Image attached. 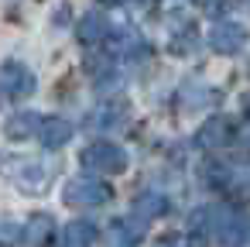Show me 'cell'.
<instances>
[{"mask_svg": "<svg viewBox=\"0 0 250 247\" xmlns=\"http://www.w3.org/2000/svg\"><path fill=\"white\" fill-rule=\"evenodd\" d=\"M79 161L93 172V175H120V172H127V151L120 148V144H113V141H93V144H86L83 148V155H79Z\"/></svg>", "mask_w": 250, "mask_h": 247, "instance_id": "cell-2", "label": "cell"}, {"mask_svg": "<svg viewBox=\"0 0 250 247\" xmlns=\"http://www.w3.org/2000/svg\"><path fill=\"white\" fill-rule=\"evenodd\" d=\"M0 93L7 100H28L35 93V72L24 62H4L0 66Z\"/></svg>", "mask_w": 250, "mask_h": 247, "instance_id": "cell-5", "label": "cell"}, {"mask_svg": "<svg viewBox=\"0 0 250 247\" xmlns=\"http://www.w3.org/2000/svg\"><path fill=\"white\" fill-rule=\"evenodd\" d=\"M24 240V226L11 223V220H0V247H18Z\"/></svg>", "mask_w": 250, "mask_h": 247, "instance_id": "cell-15", "label": "cell"}, {"mask_svg": "<svg viewBox=\"0 0 250 247\" xmlns=\"http://www.w3.org/2000/svg\"><path fill=\"white\" fill-rule=\"evenodd\" d=\"M52 233H55V223H52V216H48V213L31 216V220H28V226H24V240H28L31 247H45V244L52 240Z\"/></svg>", "mask_w": 250, "mask_h": 247, "instance_id": "cell-13", "label": "cell"}, {"mask_svg": "<svg viewBox=\"0 0 250 247\" xmlns=\"http://www.w3.org/2000/svg\"><path fill=\"white\" fill-rule=\"evenodd\" d=\"M100 4H124V0H100Z\"/></svg>", "mask_w": 250, "mask_h": 247, "instance_id": "cell-18", "label": "cell"}, {"mask_svg": "<svg viewBox=\"0 0 250 247\" xmlns=\"http://www.w3.org/2000/svg\"><path fill=\"white\" fill-rule=\"evenodd\" d=\"M35 137L42 141V148L59 151V148H65V144H69V137H72V124H69L65 117H45V120H38Z\"/></svg>", "mask_w": 250, "mask_h": 247, "instance_id": "cell-7", "label": "cell"}, {"mask_svg": "<svg viewBox=\"0 0 250 247\" xmlns=\"http://www.w3.org/2000/svg\"><path fill=\"white\" fill-rule=\"evenodd\" d=\"M7 175L24 196H42L48 189V182H52V168L45 161H38V158H14L7 165Z\"/></svg>", "mask_w": 250, "mask_h": 247, "instance_id": "cell-3", "label": "cell"}, {"mask_svg": "<svg viewBox=\"0 0 250 247\" xmlns=\"http://www.w3.org/2000/svg\"><path fill=\"white\" fill-rule=\"evenodd\" d=\"M76 38H79L83 45H100V42H106V38H110L106 18H103V14H86V18L79 21V28H76Z\"/></svg>", "mask_w": 250, "mask_h": 247, "instance_id": "cell-9", "label": "cell"}, {"mask_svg": "<svg viewBox=\"0 0 250 247\" xmlns=\"http://www.w3.org/2000/svg\"><path fill=\"white\" fill-rule=\"evenodd\" d=\"M96 244V226L89 220H72L62 230V247H93Z\"/></svg>", "mask_w": 250, "mask_h": 247, "instance_id": "cell-10", "label": "cell"}, {"mask_svg": "<svg viewBox=\"0 0 250 247\" xmlns=\"http://www.w3.org/2000/svg\"><path fill=\"white\" fill-rule=\"evenodd\" d=\"M62 199L72 209H96V206H106L113 199V189L103 179H96V175H79V179H69L65 182Z\"/></svg>", "mask_w": 250, "mask_h": 247, "instance_id": "cell-1", "label": "cell"}, {"mask_svg": "<svg viewBox=\"0 0 250 247\" xmlns=\"http://www.w3.org/2000/svg\"><path fill=\"white\" fill-rule=\"evenodd\" d=\"M209 233H216V240H219V244H226V247H240V244L250 237V220H247L240 209H223V206H212Z\"/></svg>", "mask_w": 250, "mask_h": 247, "instance_id": "cell-4", "label": "cell"}, {"mask_svg": "<svg viewBox=\"0 0 250 247\" xmlns=\"http://www.w3.org/2000/svg\"><path fill=\"white\" fill-rule=\"evenodd\" d=\"M192 247H202V244H192Z\"/></svg>", "mask_w": 250, "mask_h": 247, "instance_id": "cell-19", "label": "cell"}, {"mask_svg": "<svg viewBox=\"0 0 250 247\" xmlns=\"http://www.w3.org/2000/svg\"><path fill=\"white\" fill-rule=\"evenodd\" d=\"M236 137V127H233V120H226V117H209L202 127H199V144L202 148H226L229 141Z\"/></svg>", "mask_w": 250, "mask_h": 247, "instance_id": "cell-8", "label": "cell"}, {"mask_svg": "<svg viewBox=\"0 0 250 247\" xmlns=\"http://www.w3.org/2000/svg\"><path fill=\"white\" fill-rule=\"evenodd\" d=\"M141 237H144V220L127 216V220H117L113 223V244L117 247H137Z\"/></svg>", "mask_w": 250, "mask_h": 247, "instance_id": "cell-11", "label": "cell"}, {"mask_svg": "<svg viewBox=\"0 0 250 247\" xmlns=\"http://www.w3.org/2000/svg\"><path fill=\"white\" fill-rule=\"evenodd\" d=\"M134 209H137V216L141 220H154V216H161L165 209H168V202H165V196H158V192H147V196H137V202H134Z\"/></svg>", "mask_w": 250, "mask_h": 247, "instance_id": "cell-14", "label": "cell"}, {"mask_svg": "<svg viewBox=\"0 0 250 247\" xmlns=\"http://www.w3.org/2000/svg\"><path fill=\"white\" fill-rule=\"evenodd\" d=\"M154 247H188V244H185V237H182V233H165V237H158V240H154Z\"/></svg>", "mask_w": 250, "mask_h": 247, "instance_id": "cell-16", "label": "cell"}, {"mask_svg": "<svg viewBox=\"0 0 250 247\" xmlns=\"http://www.w3.org/2000/svg\"><path fill=\"white\" fill-rule=\"evenodd\" d=\"M243 45H247V28L236 21H219L209 31V48L219 55H236V52H243Z\"/></svg>", "mask_w": 250, "mask_h": 247, "instance_id": "cell-6", "label": "cell"}, {"mask_svg": "<svg viewBox=\"0 0 250 247\" xmlns=\"http://www.w3.org/2000/svg\"><path fill=\"white\" fill-rule=\"evenodd\" d=\"M243 117H247V120H250V96H247V100H243Z\"/></svg>", "mask_w": 250, "mask_h": 247, "instance_id": "cell-17", "label": "cell"}, {"mask_svg": "<svg viewBox=\"0 0 250 247\" xmlns=\"http://www.w3.org/2000/svg\"><path fill=\"white\" fill-rule=\"evenodd\" d=\"M7 137L11 141H28V137H35V131H38V113H31V110H18L11 120H7Z\"/></svg>", "mask_w": 250, "mask_h": 247, "instance_id": "cell-12", "label": "cell"}]
</instances>
